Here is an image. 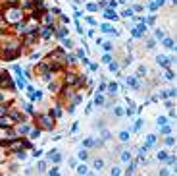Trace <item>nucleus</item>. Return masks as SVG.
<instances>
[{
    "instance_id": "1",
    "label": "nucleus",
    "mask_w": 177,
    "mask_h": 176,
    "mask_svg": "<svg viewBox=\"0 0 177 176\" xmlns=\"http://www.w3.org/2000/svg\"><path fill=\"white\" fill-rule=\"evenodd\" d=\"M39 128L41 130H52L54 128V118L50 114H41L39 116Z\"/></svg>"
},
{
    "instance_id": "2",
    "label": "nucleus",
    "mask_w": 177,
    "mask_h": 176,
    "mask_svg": "<svg viewBox=\"0 0 177 176\" xmlns=\"http://www.w3.org/2000/svg\"><path fill=\"white\" fill-rule=\"evenodd\" d=\"M64 83H66L67 87H73V85H77V83H79V77L73 74V72H67L66 77H64Z\"/></svg>"
},
{
    "instance_id": "3",
    "label": "nucleus",
    "mask_w": 177,
    "mask_h": 176,
    "mask_svg": "<svg viewBox=\"0 0 177 176\" xmlns=\"http://www.w3.org/2000/svg\"><path fill=\"white\" fill-rule=\"evenodd\" d=\"M19 18H23V14L19 12L17 8H12L10 14H8V18H4V19H6V21H16V19H19Z\"/></svg>"
},
{
    "instance_id": "4",
    "label": "nucleus",
    "mask_w": 177,
    "mask_h": 176,
    "mask_svg": "<svg viewBox=\"0 0 177 176\" xmlns=\"http://www.w3.org/2000/svg\"><path fill=\"white\" fill-rule=\"evenodd\" d=\"M10 118H12L14 122H21V124H23V122H25L27 118H25V114H21V112H19V110H10Z\"/></svg>"
},
{
    "instance_id": "5",
    "label": "nucleus",
    "mask_w": 177,
    "mask_h": 176,
    "mask_svg": "<svg viewBox=\"0 0 177 176\" xmlns=\"http://www.w3.org/2000/svg\"><path fill=\"white\" fill-rule=\"evenodd\" d=\"M12 124H14V120L10 118L8 114H6V116H0V128H10Z\"/></svg>"
},
{
    "instance_id": "6",
    "label": "nucleus",
    "mask_w": 177,
    "mask_h": 176,
    "mask_svg": "<svg viewBox=\"0 0 177 176\" xmlns=\"http://www.w3.org/2000/svg\"><path fill=\"white\" fill-rule=\"evenodd\" d=\"M48 159H50L52 163H56V164H58V163H60V161H62V155L54 151V153H48Z\"/></svg>"
},
{
    "instance_id": "7",
    "label": "nucleus",
    "mask_w": 177,
    "mask_h": 176,
    "mask_svg": "<svg viewBox=\"0 0 177 176\" xmlns=\"http://www.w3.org/2000/svg\"><path fill=\"white\" fill-rule=\"evenodd\" d=\"M156 60H158V64H162V66H169L171 64V58H168V56H158Z\"/></svg>"
},
{
    "instance_id": "8",
    "label": "nucleus",
    "mask_w": 177,
    "mask_h": 176,
    "mask_svg": "<svg viewBox=\"0 0 177 176\" xmlns=\"http://www.w3.org/2000/svg\"><path fill=\"white\" fill-rule=\"evenodd\" d=\"M127 85H131L133 89H139V80L137 77H127Z\"/></svg>"
},
{
    "instance_id": "9",
    "label": "nucleus",
    "mask_w": 177,
    "mask_h": 176,
    "mask_svg": "<svg viewBox=\"0 0 177 176\" xmlns=\"http://www.w3.org/2000/svg\"><path fill=\"white\" fill-rule=\"evenodd\" d=\"M39 135H41V128H33V130H29V138H31V139H37Z\"/></svg>"
},
{
    "instance_id": "10",
    "label": "nucleus",
    "mask_w": 177,
    "mask_h": 176,
    "mask_svg": "<svg viewBox=\"0 0 177 176\" xmlns=\"http://www.w3.org/2000/svg\"><path fill=\"white\" fill-rule=\"evenodd\" d=\"M104 16H106L108 19H117V14H116L112 8H108V10H106V14H104Z\"/></svg>"
},
{
    "instance_id": "11",
    "label": "nucleus",
    "mask_w": 177,
    "mask_h": 176,
    "mask_svg": "<svg viewBox=\"0 0 177 176\" xmlns=\"http://www.w3.org/2000/svg\"><path fill=\"white\" fill-rule=\"evenodd\" d=\"M121 161H123V163H131V153L129 151H121Z\"/></svg>"
},
{
    "instance_id": "12",
    "label": "nucleus",
    "mask_w": 177,
    "mask_h": 176,
    "mask_svg": "<svg viewBox=\"0 0 177 176\" xmlns=\"http://www.w3.org/2000/svg\"><path fill=\"white\" fill-rule=\"evenodd\" d=\"M29 130H31V128H29V126L25 124V122H23V124L17 128V134H29Z\"/></svg>"
},
{
    "instance_id": "13",
    "label": "nucleus",
    "mask_w": 177,
    "mask_h": 176,
    "mask_svg": "<svg viewBox=\"0 0 177 176\" xmlns=\"http://www.w3.org/2000/svg\"><path fill=\"white\" fill-rule=\"evenodd\" d=\"M92 167H94L96 170H102V167H104V161H102V159H94V163H92Z\"/></svg>"
},
{
    "instance_id": "14",
    "label": "nucleus",
    "mask_w": 177,
    "mask_h": 176,
    "mask_svg": "<svg viewBox=\"0 0 177 176\" xmlns=\"http://www.w3.org/2000/svg\"><path fill=\"white\" fill-rule=\"evenodd\" d=\"M83 145H85V147H94L96 141H94V139H91V138H87L85 141H83Z\"/></svg>"
},
{
    "instance_id": "15",
    "label": "nucleus",
    "mask_w": 177,
    "mask_h": 176,
    "mask_svg": "<svg viewBox=\"0 0 177 176\" xmlns=\"http://www.w3.org/2000/svg\"><path fill=\"white\" fill-rule=\"evenodd\" d=\"M48 89H50L52 93H56L58 89H60V83H58V81H54V83H50V85H48Z\"/></svg>"
},
{
    "instance_id": "16",
    "label": "nucleus",
    "mask_w": 177,
    "mask_h": 176,
    "mask_svg": "<svg viewBox=\"0 0 177 176\" xmlns=\"http://www.w3.org/2000/svg\"><path fill=\"white\" fill-rule=\"evenodd\" d=\"M56 33H58V37H62V39H64V37H66V33H67V29H66V27H58V31H56Z\"/></svg>"
},
{
    "instance_id": "17",
    "label": "nucleus",
    "mask_w": 177,
    "mask_h": 176,
    "mask_svg": "<svg viewBox=\"0 0 177 176\" xmlns=\"http://www.w3.org/2000/svg\"><path fill=\"white\" fill-rule=\"evenodd\" d=\"M119 139H121V141H127V139H129V132H127V130H123V132L119 134Z\"/></svg>"
},
{
    "instance_id": "18",
    "label": "nucleus",
    "mask_w": 177,
    "mask_h": 176,
    "mask_svg": "<svg viewBox=\"0 0 177 176\" xmlns=\"http://www.w3.org/2000/svg\"><path fill=\"white\" fill-rule=\"evenodd\" d=\"M144 74H146V68H144V66H141V68H139V72H137V80H139V77H142Z\"/></svg>"
},
{
    "instance_id": "19",
    "label": "nucleus",
    "mask_w": 177,
    "mask_h": 176,
    "mask_svg": "<svg viewBox=\"0 0 177 176\" xmlns=\"http://www.w3.org/2000/svg\"><path fill=\"white\" fill-rule=\"evenodd\" d=\"M94 105H104V97H102V95H96L94 97Z\"/></svg>"
},
{
    "instance_id": "20",
    "label": "nucleus",
    "mask_w": 177,
    "mask_h": 176,
    "mask_svg": "<svg viewBox=\"0 0 177 176\" xmlns=\"http://www.w3.org/2000/svg\"><path fill=\"white\" fill-rule=\"evenodd\" d=\"M121 16H123V18H131V16H133V10H131V8L123 10V12H121Z\"/></svg>"
},
{
    "instance_id": "21",
    "label": "nucleus",
    "mask_w": 177,
    "mask_h": 176,
    "mask_svg": "<svg viewBox=\"0 0 177 176\" xmlns=\"http://www.w3.org/2000/svg\"><path fill=\"white\" fill-rule=\"evenodd\" d=\"M108 91L110 93H117V83H110L108 85Z\"/></svg>"
},
{
    "instance_id": "22",
    "label": "nucleus",
    "mask_w": 177,
    "mask_h": 176,
    "mask_svg": "<svg viewBox=\"0 0 177 176\" xmlns=\"http://www.w3.org/2000/svg\"><path fill=\"white\" fill-rule=\"evenodd\" d=\"M162 134H164V135H169V132H171V128H169V126H162Z\"/></svg>"
},
{
    "instance_id": "23",
    "label": "nucleus",
    "mask_w": 177,
    "mask_h": 176,
    "mask_svg": "<svg viewBox=\"0 0 177 176\" xmlns=\"http://www.w3.org/2000/svg\"><path fill=\"white\" fill-rule=\"evenodd\" d=\"M164 47H168V48H173V41H171V39H164Z\"/></svg>"
},
{
    "instance_id": "24",
    "label": "nucleus",
    "mask_w": 177,
    "mask_h": 176,
    "mask_svg": "<svg viewBox=\"0 0 177 176\" xmlns=\"http://www.w3.org/2000/svg\"><path fill=\"white\" fill-rule=\"evenodd\" d=\"M110 70L112 72H117V70H119V64H117V62H110Z\"/></svg>"
},
{
    "instance_id": "25",
    "label": "nucleus",
    "mask_w": 177,
    "mask_h": 176,
    "mask_svg": "<svg viewBox=\"0 0 177 176\" xmlns=\"http://www.w3.org/2000/svg\"><path fill=\"white\" fill-rule=\"evenodd\" d=\"M114 112H116V116H123V114H125L121 106H116V109H114Z\"/></svg>"
},
{
    "instance_id": "26",
    "label": "nucleus",
    "mask_w": 177,
    "mask_h": 176,
    "mask_svg": "<svg viewBox=\"0 0 177 176\" xmlns=\"http://www.w3.org/2000/svg\"><path fill=\"white\" fill-rule=\"evenodd\" d=\"M173 143H175V139L171 138V135H168V138H166V145H168V147H171Z\"/></svg>"
},
{
    "instance_id": "27",
    "label": "nucleus",
    "mask_w": 177,
    "mask_h": 176,
    "mask_svg": "<svg viewBox=\"0 0 177 176\" xmlns=\"http://www.w3.org/2000/svg\"><path fill=\"white\" fill-rule=\"evenodd\" d=\"M2 114H8V105H0V116Z\"/></svg>"
},
{
    "instance_id": "28",
    "label": "nucleus",
    "mask_w": 177,
    "mask_h": 176,
    "mask_svg": "<svg viewBox=\"0 0 177 176\" xmlns=\"http://www.w3.org/2000/svg\"><path fill=\"white\" fill-rule=\"evenodd\" d=\"M102 62H104V64H110V62H112V56L110 54H104V56H102Z\"/></svg>"
},
{
    "instance_id": "29",
    "label": "nucleus",
    "mask_w": 177,
    "mask_h": 176,
    "mask_svg": "<svg viewBox=\"0 0 177 176\" xmlns=\"http://www.w3.org/2000/svg\"><path fill=\"white\" fill-rule=\"evenodd\" d=\"M158 159L160 161H166V159H168V153H166V151H160V153H158Z\"/></svg>"
},
{
    "instance_id": "30",
    "label": "nucleus",
    "mask_w": 177,
    "mask_h": 176,
    "mask_svg": "<svg viewBox=\"0 0 177 176\" xmlns=\"http://www.w3.org/2000/svg\"><path fill=\"white\" fill-rule=\"evenodd\" d=\"M154 141H156V138H154V135H148V139H146V145H154Z\"/></svg>"
},
{
    "instance_id": "31",
    "label": "nucleus",
    "mask_w": 177,
    "mask_h": 176,
    "mask_svg": "<svg viewBox=\"0 0 177 176\" xmlns=\"http://www.w3.org/2000/svg\"><path fill=\"white\" fill-rule=\"evenodd\" d=\"M166 122H168V118H166V116H160L158 118V126H166Z\"/></svg>"
},
{
    "instance_id": "32",
    "label": "nucleus",
    "mask_w": 177,
    "mask_h": 176,
    "mask_svg": "<svg viewBox=\"0 0 177 176\" xmlns=\"http://www.w3.org/2000/svg\"><path fill=\"white\" fill-rule=\"evenodd\" d=\"M112 176H121V170L117 167H114V168H112Z\"/></svg>"
},
{
    "instance_id": "33",
    "label": "nucleus",
    "mask_w": 177,
    "mask_h": 176,
    "mask_svg": "<svg viewBox=\"0 0 177 176\" xmlns=\"http://www.w3.org/2000/svg\"><path fill=\"white\" fill-rule=\"evenodd\" d=\"M87 157H88V153H87L85 149H83V151H79V159H83V161H85Z\"/></svg>"
},
{
    "instance_id": "34",
    "label": "nucleus",
    "mask_w": 177,
    "mask_h": 176,
    "mask_svg": "<svg viewBox=\"0 0 177 176\" xmlns=\"http://www.w3.org/2000/svg\"><path fill=\"white\" fill-rule=\"evenodd\" d=\"M77 172H79V174H87V167H85V164H81V167L77 168Z\"/></svg>"
},
{
    "instance_id": "35",
    "label": "nucleus",
    "mask_w": 177,
    "mask_h": 176,
    "mask_svg": "<svg viewBox=\"0 0 177 176\" xmlns=\"http://www.w3.org/2000/svg\"><path fill=\"white\" fill-rule=\"evenodd\" d=\"M50 176H60V172H58V167H52V170H50Z\"/></svg>"
},
{
    "instance_id": "36",
    "label": "nucleus",
    "mask_w": 177,
    "mask_h": 176,
    "mask_svg": "<svg viewBox=\"0 0 177 176\" xmlns=\"http://www.w3.org/2000/svg\"><path fill=\"white\" fill-rule=\"evenodd\" d=\"M98 10V4H88V12H96Z\"/></svg>"
},
{
    "instance_id": "37",
    "label": "nucleus",
    "mask_w": 177,
    "mask_h": 176,
    "mask_svg": "<svg viewBox=\"0 0 177 176\" xmlns=\"http://www.w3.org/2000/svg\"><path fill=\"white\" fill-rule=\"evenodd\" d=\"M64 47H67V48H71V41H69V39H66V37H64Z\"/></svg>"
},
{
    "instance_id": "38",
    "label": "nucleus",
    "mask_w": 177,
    "mask_h": 176,
    "mask_svg": "<svg viewBox=\"0 0 177 176\" xmlns=\"http://www.w3.org/2000/svg\"><path fill=\"white\" fill-rule=\"evenodd\" d=\"M158 8H160L158 2H152V4H150V10H152V12H154V10H158Z\"/></svg>"
},
{
    "instance_id": "39",
    "label": "nucleus",
    "mask_w": 177,
    "mask_h": 176,
    "mask_svg": "<svg viewBox=\"0 0 177 176\" xmlns=\"http://www.w3.org/2000/svg\"><path fill=\"white\" fill-rule=\"evenodd\" d=\"M156 37H158V39H164V31H162V29H156Z\"/></svg>"
},
{
    "instance_id": "40",
    "label": "nucleus",
    "mask_w": 177,
    "mask_h": 176,
    "mask_svg": "<svg viewBox=\"0 0 177 176\" xmlns=\"http://www.w3.org/2000/svg\"><path fill=\"white\" fill-rule=\"evenodd\" d=\"M39 170H41V172H42V170H46V163H42V161H41V163H39Z\"/></svg>"
},
{
    "instance_id": "41",
    "label": "nucleus",
    "mask_w": 177,
    "mask_h": 176,
    "mask_svg": "<svg viewBox=\"0 0 177 176\" xmlns=\"http://www.w3.org/2000/svg\"><path fill=\"white\" fill-rule=\"evenodd\" d=\"M156 45V41H152V39H150V41L148 43H146V48H152V47H154Z\"/></svg>"
},
{
    "instance_id": "42",
    "label": "nucleus",
    "mask_w": 177,
    "mask_h": 176,
    "mask_svg": "<svg viewBox=\"0 0 177 176\" xmlns=\"http://www.w3.org/2000/svg\"><path fill=\"white\" fill-rule=\"evenodd\" d=\"M166 77H168V80H173V72L168 70V72H166Z\"/></svg>"
},
{
    "instance_id": "43",
    "label": "nucleus",
    "mask_w": 177,
    "mask_h": 176,
    "mask_svg": "<svg viewBox=\"0 0 177 176\" xmlns=\"http://www.w3.org/2000/svg\"><path fill=\"white\" fill-rule=\"evenodd\" d=\"M104 48H106L108 52H110V50H112V43H104Z\"/></svg>"
},
{
    "instance_id": "44",
    "label": "nucleus",
    "mask_w": 177,
    "mask_h": 176,
    "mask_svg": "<svg viewBox=\"0 0 177 176\" xmlns=\"http://www.w3.org/2000/svg\"><path fill=\"white\" fill-rule=\"evenodd\" d=\"M141 126H142V120H139V122L135 124V130H141Z\"/></svg>"
},
{
    "instance_id": "45",
    "label": "nucleus",
    "mask_w": 177,
    "mask_h": 176,
    "mask_svg": "<svg viewBox=\"0 0 177 176\" xmlns=\"http://www.w3.org/2000/svg\"><path fill=\"white\" fill-rule=\"evenodd\" d=\"M160 176H169V172H168V170L164 168V170H162V172H160Z\"/></svg>"
},
{
    "instance_id": "46",
    "label": "nucleus",
    "mask_w": 177,
    "mask_h": 176,
    "mask_svg": "<svg viewBox=\"0 0 177 176\" xmlns=\"http://www.w3.org/2000/svg\"><path fill=\"white\" fill-rule=\"evenodd\" d=\"M0 21H4V16H2V14H0Z\"/></svg>"
},
{
    "instance_id": "47",
    "label": "nucleus",
    "mask_w": 177,
    "mask_h": 176,
    "mask_svg": "<svg viewBox=\"0 0 177 176\" xmlns=\"http://www.w3.org/2000/svg\"><path fill=\"white\" fill-rule=\"evenodd\" d=\"M119 2H121V4H125V2H127V0H119Z\"/></svg>"
}]
</instances>
